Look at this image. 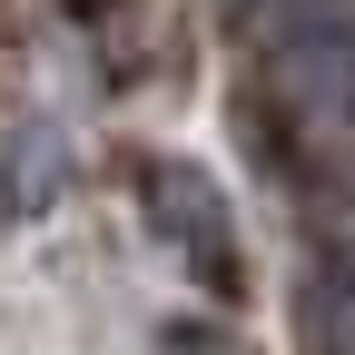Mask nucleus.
<instances>
[{"instance_id": "f257e3e1", "label": "nucleus", "mask_w": 355, "mask_h": 355, "mask_svg": "<svg viewBox=\"0 0 355 355\" xmlns=\"http://www.w3.org/2000/svg\"><path fill=\"white\" fill-rule=\"evenodd\" d=\"M277 168L326 217H355V0H237Z\"/></svg>"}, {"instance_id": "f03ea898", "label": "nucleus", "mask_w": 355, "mask_h": 355, "mask_svg": "<svg viewBox=\"0 0 355 355\" xmlns=\"http://www.w3.org/2000/svg\"><path fill=\"white\" fill-rule=\"evenodd\" d=\"M128 188H139V217L148 237L188 266L207 296H237L247 286V257H237V217H227V188L198 168V158H139L128 168Z\"/></svg>"}, {"instance_id": "7ed1b4c3", "label": "nucleus", "mask_w": 355, "mask_h": 355, "mask_svg": "<svg viewBox=\"0 0 355 355\" xmlns=\"http://www.w3.org/2000/svg\"><path fill=\"white\" fill-rule=\"evenodd\" d=\"M60 178H69L60 128H20V139H10V168H0V207H10V217H40V207L60 198Z\"/></svg>"}]
</instances>
